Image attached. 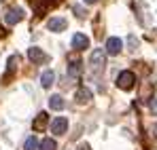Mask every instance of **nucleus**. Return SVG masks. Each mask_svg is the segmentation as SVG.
I'll return each mask as SVG.
<instances>
[{
    "label": "nucleus",
    "mask_w": 157,
    "mask_h": 150,
    "mask_svg": "<svg viewBox=\"0 0 157 150\" xmlns=\"http://www.w3.org/2000/svg\"><path fill=\"white\" fill-rule=\"evenodd\" d=\"M134 82H136V76H134V72H130V70H125V72H121V74L117 76V87L123 89V91L134 89Z\"/></svg>",
    "instance_id": "f257e3e1"
},
{
    "label": "nucleus",
    "mask_w": 157,
    "mask_h": 150,
    "mask_svg": "<svg viewBox=\"0 0 157 150\" xmlns=\"http://www.w3.org/2000/svg\"><path fill=\"white\" fill-rule=\"evenodd\" d=\"M89 64H91V70L94 72H100L102 68H104L106 64V55L102 49H96L94 53H91V57H89Z\"/></svg>",
    "instance_id": "f03ea898"
},
{
    "label": "nucleus",
    "mask_w": 157,
    "mask_h": 150,
    "mask_svg": "<svg viewBox=\"0 0 157 150\" xmlns=\"http://www.w3.org/2000/svg\"><path fill=\"white\" fill-rule=\"evenodd\" d=\"M24 19V9L21 6H15V9H9L6 11V15H4V21L9 25H15V24H19Z\"/></svg>",
    "instance_id": "7ed1b4c3"
},
{
    "label": "nucleus",
    "mask_w": 157,
    "mask_h": 150,
    "mask_svg": "<svg viewBox=\"0 0 157 150\" xmlns=\"http://www.w3.org/2000/svg\"><path fill=\"white\" fill-rule=\"evenodd\" d=\"M66 129H68V119L55 116V119L51 121V133H55V135H64Z\"/></svg>",
    "instance_id": "20e7f679"
},
{
    "label": "nucleus",
    "mask_w": 157,
    "mask_h": 150,
    "mask_svg": "<svg viewBox=\"0 0 157 150\" xmlns=\"http://www.w3.org/2000/svg\"><path fill=\"white\" fill-rule=\"evenodd\" d=\"M28 57H30V61H34V64H45V61H49V55H47L45 51H40L38 47L28 49Z\"/></svg>",
    "instance_id": "39448f33"
},
{
    "label": "nucleus",
    "mask_w": 157,
    "mask_h": 150,
    "mask_svg": "<svg viewBox=\"0 0 157 150\" xmlns=\"http://www.w3.org/2000/svg\"><path fill=\"white\" fill-rule=\"evenodd\" d=\"M121 47H123V42H121V38H108L106 40V53L108 55H119L121 53Z\"/></svg>",
    "instance_id": "423d86ee"
},
{
    "label": "nucleus",
    "mask_w": 157,
    "mask_h": 150,
    "mask_svg": "<svg viewBox=\"0 0 157 150\" xmlns=\"http://www.w3.org/2000/svg\"><path fill=\"white\" fill-rule=\"evenodd\" d=\"M66 25H68V21H66L64 17H51L49 24H47V27H49V32H64Z\"/></svg>",
    "instance_id": "0eeeda50"
},
{
    "label": "nucleus",
    "mask_w": 157,
    "mask_h": 150,
    "mask_svg": "<svg viewBox=\"0 0 157 150\" xmlns=\"http://www.w3.org/2000/svg\"><path fill=\"white\" fill-rule=\"evenodd\" d=\"M72 47L77 51L87 49V47H89V38H87L85 34H75V36H72Z\"/></svg>",
    "instance_id": "6e6552de"
},
{
    "label": "nucleus",
    "mask_w": 157,
    "mask_h": 150,
    "mask_svg": "<svg viewBox=\"0 0 157 150\" xmlns=\"http://www.w3.org/2000/svg\"><path fill=\"white\" fill-rule=\"evenodd\" d=\"M47 123H49V116H47V112H40L36 119H34V131H45L47 129Z\"/></svg>",
    "instance_id": "1a4fd4ad"
},
{
    "label": "nucleus",
    "mask_w": 157,
    "mask_h": 150,
    "mask_svg": "<svg viewBox=\"0 0 157 150\" xmlns=\"http://www.w3.org/2000/svg\"><path fill=\"white\" fill-rule=\"evenodd\" d=\"M53 80H55V74H53V70H45L43 76H40V85L45 87V89H49L53 85Z\"/></svg>",
    "instance_id": "9d476101"
},
{
    "label": "nucleus",
    "mask_w": 157,
    "mask_h": 150,
    "mask_svg": "<svg viewBox=\"0 0 157 150\" xmlns=\"http://www.w3.org/2000/svg\"><path fill=\"white\" fill-rule=\"evenodd\" d=\"M64 106L66 104H64V97L62 95H51L49 97V108L51 110H64Z\"/></svg>",
    "instance_id": "9b49d317"
},
{
    "label": "nucleus",
    "mask_w": 157,
    "mask_h": 150,
    "mask_svg": "<svg viewBox=\"0 0 157 150\" xmlns=\"http://www.w3.org/2000/svg\"><path fill=\"white\" fill-rule=\"evenodd\" d=\"M89 100H91V91L85 89V87H81V89L77 91V101L78 104H87Z\"/></svg>",
    "instance_id": "f8f14e48"
},
{
    "label": "nucleus",
    "mask_w": 157,
    "mask_h": 150,
    "mask_svg": "<svg viewBox=\"0 0 157 150\" xmlns=\"http://www.w3.org/2000/svg\"><path fill=\"white\" fill-rule=\"evenodd\" d=\"M81 74V61H72V64H70V68H68V76H70V78H77V76Z\"/></svg>",
    "instance_id": "ddd939ff"
},
{
    "label": "nucleus",
    "mask_w": 157,
    "mask_h": 150,
    "mask_svg": "<svg viewBox=\"0 0 157 150\" xmlns=\"http://www.w3.org/2000/svg\"><path fill=\"white\" fill-rule=\"evenodd\" d=\"M40 150H57V144H55V140H51V137L43 140V142H40Z\"/></svg>",
    "instance_id": "4468645a"
},
{
    "label": "nucleus",
    "mask_w": 157,
    "mask_h": 150,
    "mask_svg": "<svg viewBox=\"0 0 157 150\" xmlns=\"http://www.w3.org/2000/svg\"><path fill=\"white\" fill-rule=\"evenodd\" d=\"M36 148H40V146H38L36 137H34V135H30V137L26 140V144H24V150H36Z\"/></svg>",
    "instance_id": "2eb2a0df"
},
{
    "label": "nucleus",
    "mask_w": 157,
    "mask_h": 150,
    "mask_svg": "<svg viewBox=\"0 0 157 150\" xmlns=\"http://www.w3.org/2000/svg\"><path fill=\"white\" fill-rule=\"evenodd\" d=\"M17 66H19V55H11V59H9V70L13 72Z\"/></svg>",
    "instance_id": "dca6fc26"
},
{
    "label": "nucleus",
    "mask_w": 157,
    "mask_h": 150,
    "mask_svg": "<svg viewBox=\"0 0 157 150\" xmlns=\"http://www.w3.org/2000/svg\"><path fill=\"white\" fill-rule=\"evenodd\" d=\"M151 112L157 114V100H151Z\"/></svg>",
    "instance_id": "f3484780"
},
{
    "label": "nucleus",
    "mask_w": 157,
    "mask_h": 150,
    "mask_svg": "<svg viewBox=\"0 0 157 150\" xmlns=\"http://www.w3.org/2000/svg\"><path fill=\"white\" fill-rule=\"evenodd\" d=\"M78 150H91V148H89L87 144H83V146H81V148H78Z\"/></svg>",
    "instance_id": "a211bd4d"
},
{
    "label": "nucleus",
    "mask_w": 157,
    "mask_h": 150,
    "mask_svg": "<svg viewBox=\"0 0 157 150\" xmlns=\"http://www.w3.org/2000/svg\"><path fill=\"white\" fill-rule=\"evenodd\" d=\"M83 2H87V4H94V2H98V0H83Z\"/></svg>",
    "instance_id": "6ab92c4d"
},
{
    "label": "nucleus",
    "mask_w": 157,
    "mask_h": 150,
    "mask_svg": "<svg viewBox=\"0 0 157 150\" xmlns=\"http://www.w3.org/2000/svg\"><path fill=\"white\" fill-rule=\"evenodd\" d=\"M153 131H155V137H157V125H155V127H153Z\"/></svg>",
    "instance_id": "aec40b11"
},
{
    "label": "nucleus",
    "mask_w": 157,
    "mask_h": 150,
    "mask_svg": "<svg viewBox=\"0 0 157 150\" xmlns=\"http://www.w3.org/2000/svg\"><path fill=\"white\" fill-rule=\"evenodd\" d=\"M49 2H57V0H49Z\"/></svg>",
    "instance_id": "412c9836"
}]
</instances>
